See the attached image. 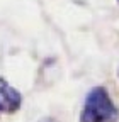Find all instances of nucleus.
<instances>
[{"label":"nucleus","instance_id":"nucleus-1","mask_svg":"<svg viewBox=\"0 0 119 122\" xmlns=\"http://www.w3.org/2000/svg\"><path fill=\"white\" fill-rule=\"evenodd\" d=\"M117 119V109L114 107L111 97L102 86L90 90L85 98L82 122H114Z\"/></svg>","mask_w":119,"mask_h":122},{"label":"nucleus","instance_id":"nucleus-2","mask_svg":"<svg viewBox=\"0 0 119 122\" xmlns=\"http://www.w3.org/2000/svg\"><path fill=\"white\" fill-rule=\"evenodd\" d=\"M21 105V93L0 78V112H16Z\"/></svg>","mask_w":119,"mask_h":122},{"label":"nucleus","instance_id":"nucleus-3","mask_svg":"<svg viewBox=\"0 0 119 122\" xmlns=\"http://www.w3.org/2000/svg\"><path fill=\"white\" fill-rule=\"evenodd\" d=\"M39 122H56L54 119H49V117H46V119H43V120H39Z\"/></svg>","mask_w":119,"mask_h":122}]
</instances>
